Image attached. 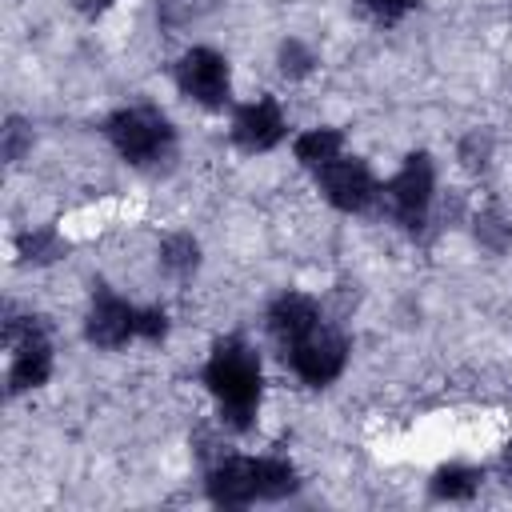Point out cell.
<instances>
[{
	"label": "cell",
	"mask_w": 512,
	"mask_h": 512,
	"mask_svg": "<svg viewBox=\"0 0 512 512\" xmlns=\"http://www.w3.org/2000/svg\"><path fill=\"white\" fill-rule=\"evenodd\" d=\"M476 224H480L476 232H480V236H484L492 248H504V240H508V228H504V220H500V216H480Z\"/></svg>",
	"instance_id": "44dd1931"
},
{
	"label": "cell",
	"mask_w": 512,
	"mask_h": 512,
	"mask_svg": "<svg viewBox=\"0 0 512 512\" xmlns=\"http://www.w3.org/2000/svg\"><path fill=\"white\" fill-rule=\"evenodd\" d=\"M176 84L204 108H220L228 100V60L212 48H192L176 64Z\"/></svg>",
	"instance_id": "5b68a950"
},
{
	"label": "cell",
	"mask_w": 512,
	"mask_h": 512,
	"mask_svg": "<svg viewBox=\"0 0 512 512\" xmlns=\"http://www.w3.org/2000/svg\"><path fill=\"white\" fill-rule=\"evenodd\" d=\"M80 12H88V16H96V12H104V8H112V0H72Z\"/></svg>",
	"instance_id": "7402d4cb"
},
{
	"label": "cell",
	"mask_w": 512,
	"mask_h": 512,
	"mask_svg": "<svg viewBox=\"0 0 512 512\" xmlns=\"http://www.w3.org/2000/svg\"><path fill=\"white\" fill-rule=\"evenodd\" d=\"M312 64H316V56H312L300 40H288V44L280 48V72H284V76H304Z\"/></svg>",
	"instance_id": "2e32d148"
},
{
	"label": "cell",
	"mask_w": 512,
	"mask_h": 512,
	"mask_svg": "<svg viewBox=\"0 0 512 512\" xmlns=\"http://www.w3.org/2000/svg\"><path fill=\"white\" fill-rule=\"evenodd\" d=\"M344 136L336 128H312L304 136H296V160L308 168H328L332 160H340Z\"/></svg>",
	"instance_id": "7c38bea8"
},
{
	"label": "cell",
	"mask_w": 512,
	"mask_h": 512,
	"mask_svg": "<svg viewBox=\"0 0 512 512\" xmlns=\"http://www.w3.org/2000/svg\"><path fill=\"white\" fill-rule=\"evenodd\" d=\"M320 188L340 212H360L376 200V180L360 160H332L328 168H320Z\"/></svg>",
	"instance_id": "8992f818"
},
{
	"label": "cell",
	"mask_w": 512,
	"mask_h": 512,
	"mask_svg": "<svg viewBox=\"0 0 512 512\" xmlns=\"http://www.w3.org/2000/svg\"><path fill=\"white\" fill-rule=\"evenodd\" d=\"M412 4L416 0H364V8L372 12V20H380V24H396Z\"/></svg>",
	"instance_id": "ac0fdd59"
},
{
	"label": "cell",
	"mask_w": 512,
	"mask_h": 512,
	"mask_svg": "<svg viewBox=\"0 0 512 512\" xmlns=\"http://www.w3.org/2000/svg\"><path fill=\"white\" fill-rule=\"evenodd\" d=\"M208 392L220 400L228 424L244 428L260 404V360L244 340H220L204 368Z\"/></svg>",
	"instance_id": "6da1fadb"
},
{
	"label": "cell",
	"mask_w": 512,
	"mask_h": 512,
	"mask_svg": "<svg viewBox=\"0 0 512 512\" xmlns=\"http://www.w3.org/2000/svg\"><path fill=\"white\" fill-rule=\"evenodd\" d=\"M320 324V308H316V300L312 296H304V292H284L272 308H268V328H272V336L288 348V344H296L304 332H312Z\"/></svg>",
	"instance_id": "8fae6325"
},
{
	"label": "cell",
	"mask_w": 512,
	"mask_h": 512,
	"mask_svg": "<svg viewBox=\"0 0 512 512\" xmlns=\"http://www.w3.org/2000/svg\"><path fill=\"white\" fill-rule=\"evenodd\" d=\"M12 368H8V388L12 392H28V388H40L52 372V352H48V340H44V324L20 340H12Z\"/></svg>",
	"instance_id": "9c48e42d"
},
{
	"label": "cell",
	"mask_w": 512,
	"mask_h": 512,
	"mask_svg": "<svg viewBox=\"0 0 512 512\" xmlns=\"http://www.w3.org/2000/svg\"><path fill=\"white\" fill-rule=\"evenodd\" d=\"M20 252H24V260H52V256H60V240L52 232H28V236H20Z\"/></svg>",
	"instance_id": "e0dca14e"
},
{
	"label": "cell",
	"mask_w": 512,
	"mask_h": 512,
	"mask_svg": "<svg viewBox=\"0 0 512 512\" xmlns=\"http://www.w3.org/2000/svg\"><path fill=\"white\" fill-rule=\"evenodd\" d=\"M208 492H212L216 504H252L260 496V468H256V460L236 456V460L216 464L212 476H208Z\"/></svg>",
	"instance_id": "30bf717a"
},
{
	"label": "cell",
	"mask_w": 512,
	"mask_h": 512,
	"mask_svg": "<svg viewBox=\"0 0 512 512\" xmlns=\"http://www.w3.org/2000/svg\"><path fill=\"white\" fill-rule=\"evenodd\" d=\"M164 332H168V316H164V312H156V308L136 312V336H144V340H160Z\"/></svg>",
	"instance_id": "d6986e66"
},
{
	"label": "cell",
	"mask_w": 512,
	"mask_h": 512,
	"mask_svg": "<svg viewBox=\"0 0 512 512\" xmlns=\"http://www.w3.org/2000/svg\"><path fill=\"white\" fill-rule=\"evenodd\" d=\"M160 260H164V268H168V272L184 276V272H192V268H196L200 248H196V240H192V236H168V240H164V248H160Z\"/></svg>",
	"instance_id": "9a60e30c"
},
{
	"label": "cell",
	"mask_w": 512,
	"mask_h": 512,
	"mask_svg": "<svg viewBox=\"0 0 512 512\" xmlns=\"http://www.w3.org/2000/svg\"><path fill=\"white\" fill-rule=\"evenodd\" d=\"M24 140H28V128L20 120H8V128H4V156L16 160L24 152Z\"/></svg>",
	"instance_id": "ffe728a7"
},
{
	"label": "cell",
	"mask_w": 512,
	"mask_h": 512,
	"mask_svg": "<svg viewBox=\"0 0 512 512\" xmlns=\"http://www.w3.org/2000/svg\"><path fill=\"white\" fill-rule=\"evenodd\" d=\"M232 136H236V144L248 148V152H268V148H276L280 136H284V116H280L276 100H272V96H260V100L244 104V108L236 112V120H232Z\"/></svg>",
	"instance_id": "52a82bcc"
},
{
	"label": "cell",
	"mask_w": 512,
	"mask_h": 512,
	"mask_svg": "<svg viewBox=\"0 0 512 512\" xmlns=\"http://www.w3.org/2000/svg\"><path fill=\"white\" fill-rule=\"evenodd\" d=\"M108 136L116 144V152L132 164H156L168 156L172 148V124L156 112V108H120L108 120Z\"/></svg>",
	"instance_id": "7a4b0ae2"
},
{
	"label": "cell",
	"mask_w": 512,
	"mask_h": 512,
	"mask_svg": "<svg viewBox=\"0 0 512 512\" xmlns=\"http://www.w3.org/2000/svg\"><path fill=\"white\" fill-rule=\"evenodd\" d=\"M476 488H480V472L476 468H464V464H448L432 480V492L440 500H468Z\"/></svg>",
	"instance_id": "4fadbf2b"
},
{
	"label": "cell",
	"mask_w": 512,
	"mask_h": 512,
	"mask_svg": "<svg viewBox=\"0 0 512 512\" xmlns=\"http://www.w3.org/2000/svg\"><path fill=\"white\" fill-rule=\"evenodd\" d=\"M344 356H348L344 336L332 332V328H324V324H316L296 344H288V360H292V368H296V376L304 384H328V380H336L340 368H344Z\"/></svg>",
	"instance_id": "3957f363"
},
{
	"label": "cell",
	"mask_w": 512,
	"mask_h": 512,
	"mask_svg": "<svg viewBox=\"0 0 512 512\" xmlns=\"http://www.w3.org/2000/svg\"><path fill=\"white\" fill-rule=\"evenodd\" d=\"M256 468H260V496L280 500V496L296 492V468H292L288 460L264 456V460H256Z\"/></svg>",
	"instance_id": "5bb4252c"
},
{
	"label": "cell",
	"mask_w": 512,
	"mask_h": 512,
	"mask_svg": "<svg viewBox=\"0 0 512 512\" xmlns=\"http://www.w3.org/2000/svg\"><path fill=\"white\" fill-rule=\"evenodd\" d=\"M132 336H136V308H128L112 292H100L88 312V340L100 348H120Z\"/></svg>",
	"instance_id": "ba28073f"
},
{
	"label": "cell",
	"mask_w": 512,
	"mask_h": 512,
	"mask_svg": "<svg viewBox=\"0 0 512 512\" xmlns=\"http://www.w3.org/2000/svg\"><path fill=\"white\" fill-rule=\"evenodd\" d=\"M432 184H436L432 180V160L424 152H412L400 164V172L388 180V188H384V196H388V204H392V212H396L400 224L416 228L424 220V212L432 204Z\"/></svg>",
	"instance_id": "277c9868"
}]
</instances>
